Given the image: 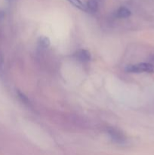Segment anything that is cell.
<instances>
[{"label": "cell", "mask_w": 154, "mask_h": 155, "mask_svg": "<svg viewBox=\"0 0 154 155\" xmlns=\"http://www.w3.org/2000/svg\"><path fill=\"white\" fill-rule=\"evenodd\" d=\"M125 71L128 73H134V74L152 73L154 72V66L149 63H139L129 65L125 68Z\"/></svg>", "instance_id": "obj_1"}, {"label": "cell", "mask_w": 154, "mask_h": 155, "mask_svg": "<svg viewBox=\"0 0 154 155\" xmlns=\"http://www.w3.org/2000/svg\"><path fill=\"white\" fill-rule=\"evenodd\" d=\"M107 133L110 135V138L113 139L114 142L119 144H123L125 142V137L120 131L115 128H108Z\"/></svg>", "instance_id": "obj_2"}, {"label": "cell", "mask_w": 154, "mask_h": 155, "mask_svg": "<svg viewBox=\"0 0 154 155\" xmlns=\"http://www.w3.org/2000/svg\"><path fill=\"white\" fill-rule=\"evenodd\" d=\"M74 57L82 62H87L91 60V54L85 49H79L74 53Z\"/></svg>", "instance_id": "obj_3"}, {"label": "cell", "mask_w": 154, "mask_h": 155, "mask_svg": "<svg viewBox=\"0 0 154 155\" xmlns=\"http://www.w3.org/2000/svg\"><path fill=\"white\" fill-rule=\"evenodd\" d=\"M131 12L128 8L122 7L118 9L116 12V16L119 18H126L131 16Z\"/></svg>", "instance_id": "obj_4"}, {"label": "cell", "mask_w": 154, "mask_h": 155, "mask_svg": "<svg viewBox=\"0 0 154 155\" xmlns=\"http://www.w3.org/2000/svg\"><path fill=\"white\" fill-rule=\"evenodd\" d=\"M98 2L96 0H88L86 4V8H87L88 12H95L98 9Z\"/></svg>", "instance_id": "obj_5"}, {"label": "cell", "mask_w": 154, "mask_h": 155, "mask_svg": "<svg viewBox=\"0 0 154 155\" xmlns=\"http://www.w3.org/2000/svg\"><path fill=\"white\" fill-rule=\"evenodd\" d=\"M67 1L69 2L72 5H73L75 7L78 8L80 10L84 11V12H88L87 8H86V5H85L81 0H67Z\"/></svg>", "instance_id": "obj_6"}, {"label": "cell", "mask_w": 154, "mask_h": 155, "mask_svg": "<svg viewBox=\"0 0 154 155\" xmlns=\"http://www.w3.org/2000/svg\"><path fill=\"white\" fill-rule=\"evenodd\" d=\"M39 43L42 48H47L50 45V39L46 36H41L39 39Z\"/></svg>", "instance_id": "obj_7"}, {"label": "cell", "mask_w": 154, "mask_h": 155, "mask_svg": "<svg viewBox=\"0 0 154 155\" xmlns=\"http://www.w3.org/2000/svg\"><path fill=\"white\" fill-rule=\"evenodd\" d=\"M18 97H19L20 99L21 100V101H23L24 104H30V100L28 99V98H27V97L26 96L23 92H20V91H18Z\"/></svg>", "instance_id": "obj_8"}, {"label": "cell", "mask_w": 154, "mask_h": 155, "mask_svg": "<svg viewBox=\"0 0 154 155\" xmlns=\"http://www.w3.org/2000/svg\"><path fill=\"white\" fill-rule=\"evenodd\" d=\"M152 61H154V55L152 57Z\"/></svg>", "instance_id": "obj_9"}]
</instances>
